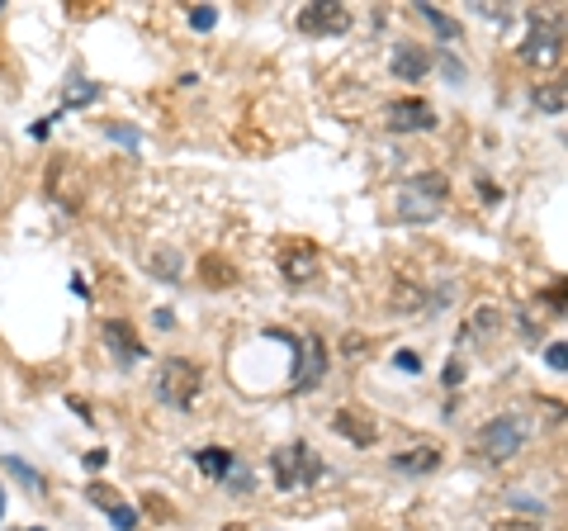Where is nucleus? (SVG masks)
<instances>
[{
	"mask_svg": "<svg viewBox=\"0 0 568 531\" xmlns=\"http://www.w3.org/2000/svg\"><path fill=\"white\" fill-rule=\"evenodd\" d=\"M445 200H450V176L445 171H417L398 185L393 214L403 223H436L445 214Z\"/></svg>",
	"mask_w": 568,
	"mask_h": 531,
	"instance_id": "f257e3e1",
	"label": "nucleus"
},
{
	"mask_svg": "<svg viewBox=\"0 0 568 531\" xmlns=\"http://www.w3.org/2000/svg\"><path fill=\"white\" fill-rule=\"evenodd\" d=\"M199 394H204V370H199V361H190V356L161 361V370H157V399L161 403H171L176 413H190L199 403Z\"/></svg>",
	"mask_w": 568,
	"mask_h": 531,
	"instance_id": "f03ea898",
	"label": "nucleus"
},
{
	"mask_svg": "<svg viewBox=\"0 0 568 531\" xmlns=\"http://www.w3.org/2000/svg\"><path fill=\"white\" fill-rule=\"evenodd\" d=\"M270 475H275V484L289 494V489H313V484L327 475V465H322V456L308 441H289V446H280V451L270 456Z\"/></svg>",
	"mask_w": 568,
	"mask_h": 531,
	"instance_id": "7ed1b4c3",
	"label": "nucleus"
},
{
	"mask_svg": "<svg viewBox=\"0 0 568 531\" xmlns=\"http://www.w3.org/2000/svg\"><path fill=\"white\" fill-rule=\"evenodd\" d=\"M516 57H521L526 67H540V72L559 67V57H564V24L550 19L545 10H531V34L516 48Z\"/></svg>",
	"mask_w": 568,
	"mask_h": 531,
	"instance_id": "20e7f679",
	"label": "nucleus"
},
{
	"mask_svg": "<svg viewBox=\"0 0 568 531\" xmlns=\"http://www.w3.org/2000/svg\"><path fill=\"white\" fill-rule=\"evenodd\" d=\"M474 446L483 451L488 465H507V460H516V451L526 446V427H521V418H512V413H497V418H488L479 427Z\"/></svg>",
	"mask_w": 568,
	"mask_h": 531,
	"instance_id": "39448f33",
	"label": "nucleus"
},
{
	"mask_svg": "<svg viewBox=\"0 0 568 531\" xmlns=\"http://www.w3.org/2000/svg\"><path fill=\"white\" fill-rule=\"evenodd\" d=\"M436 124H441L436 105L422 100V95H403V100H393L389 110H384V129L389 133H431Z\"/></svg>",
	"mask_w": 568,
	"mask_h": 531,
	"instance_id": "423d86ee",
	"label": "nucleus"
},
{
	"mask_svg": "<svg viewBox=\"0 0 568 531\" xmlns=\"http://www.w3.org/2000/svg\"><path fill=\"white\" fill-rule=\"evenodd\" d=\"M332 366V356H327V342L322 337H303L299 342V366H294V394H308V389L322 385V375Z\"/></svg>",
	"mask_w": 568,
	"mask_h": 531,
	"instance_id": "0eeeda50",
	"label": "nucleus"
},
{
	"mask_svg": "<svg viewBox=\"0 0 568 531\" xmlns=\"http://www.w3.org/2000/svg\"><path fill=\"white\" fill-rule=\"evenodd\" d=\"M351 29V10L346 5H303L299 10V34L308 38H337Z\"/></svg>",
	"mask_w": 568,
	"mask_h": 531,
	"instance_id": "6e6552de",
	"label": "nucleus"
},
{
	"mask_svg": "<svg viewBox=\"0 0 568 531\" xmlns=\"http://www.w3.org/2000/svg\"><path fill=\"white\" fill-rule=\"evenodd\" d=\"M100 337H105L109 356H114V366H133V361H142V356H147V347H142V337L133 332V323H128V318H105V323H100Z\"/></svg>",
	"mask_w": 568,
	"mask_h": 531,
	"instance_id": "1a4fd4ad",
	"label": "nucleus"
},
{
	"mask_svg": "<svg viewBox=\"0 0 568 531\" xmlns=\"http://www.w3.org/2000/svg\"><path fill=\"white\" fill-rule=\"evenodd\" d=\"M280 275L284 285H308V280H318L322 275V257L313 242H289L280 252Z\"/></svg>",
	"mask_w": 568,
	"mask_h": 531,
	"instance_id": "9d476101",
	"label": "nucleus"
},
{
	"mask_svg": "<svg viewBox=\"0 0 568 531\" xmlns=\"http://www.w3.org/2000/svg\"><path fill=\"white\" fill-rule=\"evenodd\" d=\"M441 446H408V451H398L389 460L393 475H408V479H422V475H436L441 470Z\"/></svg>",
	"mask_w": 568,
	"mask_h": 531,
	"instance_id": "9b49d317",
	"label": "nucleus"
},
{
	"mask_svg": "<svg viewBox=\"0 0 568 531\" xmlns=\"http://www.w3.org/2000/svg\"><path fill=\"white\" fill-rule=\"evenodd\" d=\"M389 67H393V76H398V81H422V76L431 72V57H426L422 43H412V38H398V43H393Z\"/></svg>",
	"mask_w": 568,
	"mask_h": 531,
	"instance_id": "f8f14e48",
	"label": "nucleus"
},
{
	"mask_svg": "<svg viewBox=\"0 0 568 531\" xmlns=\"http://www.w3.org/2000/svg\"><path fill=\"white\" fill-rule=\"evenodd\" d=\"M332 427H337L351 446H374V437H379V427H374L365 413H351V408H341L337 418H332Z\"/></svg>",
	"mask_w": 568,
	"mask_h": 531,
	"instance_id": "ddd939ff",
	"label": "nucleus"
},
{
	"mask_svg": "<svg viewBox=\"0 0 568 531\" xmlns=\"http://www.w3.org/2000/svg\"><path fill=\"white\" fill-rule=\"evenodd\" d=\"M417 15H422L426 24L436 29V38H441V43H460V38H464V24H460V19L445 15V10H436V5H417Z\"/></svg>",
	"mask_w": 568,
	"mask_h": 531,
	"instance_id": "4468645a",
	"label": "nucleus"
},
{
	"mask_svg": "<svg viewBox=\"0 0 568 531\" xmlns=\"http://www.w3.org/2000/svg\"><path fill=\"white\" fill-rule=\"evenodd\" d=\"M195 465L209 479H228V470L237 465V456H232L228 446H204V451H195Z\"/></svg>",
	"mask_w": 568,
	"mask_h": 531,
	"instance_id": "2eb2a0df",
	"label": "nucleus"
},
{
	"mask_svg": "<svg viewBox=\"0 0 568 531\" xmlns=\"http://www.w3.org/2000/svg\"><path fill=\"white\" fill-rule=\"evenodd\" d=\"M180 266H185V261H180L176 247H157V252H152V275H157V280H180Z\"/></svg>",
	"mask_w": 568,
	"mask_h": 531,
	"instance_id": "dca6fc26",
	"label": "nucleus"
},
{
	"mask_svg": "<svg viewBox=\"0 0 568 531\" xmlns=\"http://www.w3.org/2000/svg\"><path fill=\"white\" fill-rule=\"evenodd\" d=\"M497 328H502V313H497V309H479L469 323H464L460 342H464V337H488V332H497Z\"/></svg>",
	"mask_w": 568,
	"mask_h": 531,
	"instance_id": "f3484780",
	"label": "nucleus"
},
{
	"mask_svg": "<svg viewBox=\"0 0 568 531\" xmlns=\"http://www.w3.org/2000/svg\"><path fill=\"white\" fill-rule=\"evenodd\" d=\"M535 110H545V114H564V81H554V86H535Z\"/></svg>",
	"mask_w": 568,
	"mask_h": 531,
	"instance_id": "a211bd4d",
	"label": "nucleus"
},
{
	"mask_svg": "<svg viewBox=\"0 0 568 531\" xmlns=\"http://www.w3.org/2000/svg\"><path fill=\"white\" fill-rule=\"evenodd\" d=\"M199 275H204V285H232V280H237L223 257H204L199 261Z\"/></svg>",
	"mask_w": 568,
	"mask_h": 531,
	"instance_id": "6ab92c4d",
	"label": "nucleus"
},
{
	"mask_svg": "<svg viewBox=\"0 0 568 531\" xmlns=\"http://www.w3.org/2000/svg\"><path fill=\"white\" fill-rule=\"evenodd\" d=\"M5 470H10V475H15L19 484H24V489H34V494H38V489H43V475H38L34 465H24V460H19V456H5Z\"/></svg>",
	"mask_w": 568,
	"mask_h": 531,
	"instance_id": "aec40b11",
	"label": "nucleus"
},
{
	"mask_svg": "<svg viewBox=\"0 0 568 531\" xmlns=\"http://www.w3.org/2000/svg\"><path fill=\"white\" fill-rule=\"evenodd\" d=\"M223 484H228L232 494H251V489H256V475H251L247 465L237 460V465H232V470H228V479H223Z\"/></svg>",
	"mask_w": 568,
	"mask_h": 531,
	"instance_id": "412c9836",
	"label": "nucleus"
},
{
	"mask_svg": "<svg viewBox=\"0 0 568 531\" xmlns=\"http://www.w3.org/2000/svg\"><path fill=\"white\" fill-rule=\"evenodd\" d=\"M95 95H100L95 81H71V86H67V105H90Z\"/></svg>",
	"mask_w": 568,
	"mask_h": 531,
	"instance_id": "4be33fe9",
	"label": "nucleus"
},
{
	"mask_svg": "<svg viewBox=\"0 0 568 531\" xmlns=\"http://www.w3.org/2000/svg\"><path fill=\"white\" fill-rule=\"evenodd\" d=\"M213 24H218V10H213V5H195V10H190V29H195V34H209Z\"/></svg>",
	"mask_w": 568,
	"mask_h": 531,
	"instance_id": "5701e85b",
	"label": "nucleus"
},
{
	"mask_svg": "<svg viewBox=\"0 0 568 531\" xmlns=\"http://www.w3.org/2000/svg\"><path fill=\"white\" fill-rule=\"evenodd\" d=\"M109 522H114L119 531H133L138 527V513H133L128 503H114V508H109Z\"/></svg>",
	"mask_w": 568,
	"mask_h": 531,
	"instance_id": "b1692460",
	"label": "nucleus"
},
{
	"mask_svg": "<svg viewBox=\"0 0 568 531\" xmlns=\"http://www.w3.org/2000/svg\"><path fill=\"white\" fill-rule=\"evenodd\" d=\"M109 138H114V143H124L128 152H138V147H142V133L138 129H124V124H109Z\"/></svg>",
	"mask_w": 568,
	"mask_h": 531,
	"instance_id": "393cba45",
	"label": "nucleus"
},
{
	"mask_svg": "<svg viewBox=\"0 0 568 531\" xmlns=\"http://www.w3.org/2000/svg\"><path fill=\"white\" fill-rule=\"evenodd\" d=\"M545 366H550L554 375H564V370H568V351H564V342H550V347H545Z\"/></svg>",
	"mask_w": 568,
	"mask_h": 531,
	"instance_id": "a878e982",
	"label": "nucleus"
},
{
	"mask_svg": "<svg viewBox=\"0 0 568 531\" xmlns=\"http://www.w3.org/2000/svg\"><path fill=\"white\" fill-rule=\"evenodd\" d=\"M90 503H95V508H105V513H109V508H114V503H119V494H114V489H105V484H90Z\"/></svg>",
	"mask_w": 568,
	"mask_h": 531,
	"instance_id": "bb28decb",
	"label": "nucleus"
},
{
	"mask_svg": "<svg viewBox=\"0 0 568 531\" xmlns=\"http://www.w3.org/2000/svg\"><path fill=\"white\" fill-rule=\"evenodd\" d=\"M512 508H516V513H531L535 522H540V517L550 513V508H545V503H535V498H526V494H512Z\"/></svg>",
	"mask_w": 568,
	"mask_h": 531,
	"instance_id": "cd10ccee",
	"label": "nucleus"
},
{
	"mask_svg": "<svg viewBox=\"0 0 568 531\" xmlns=\"http://www.w3.org/2000/svg\"><path fill=\"white\" fill-rule=\"evenodd\" d=\"M441 385L445 389H460L464 385V361H450V366L441 370Z\"/></svg>",
	"mask_w": 568,
	"mask_h": 531,
	"instance_id": "c85d7f7f",
	"label": "nucleus"
},
{
	"mask_svg": "<svg viewBox=\"0 0 568 531\" xmlns=\"http://www.w3.org/2000/svg\"><path fill=\"white\" fill-rule=\"evenodd\" d=\"M81 465H86L90 475H100V470L109 465V451H105V446H95V451H86V460H81Z\"/></svg>",
	"mask_w": 568,
	"mask_h": 531,
	"instance_id": "c756f323",
	"label": "nucleus"
},
{
	"mask_svg": "<svg viewBox=\"0 0 568 531\" xmlns=\"http://www.w3.org/2000/svg\"><path fill=\"white\" fill-rule=\"evenodd\" d=\"M393 366H398V370H408V375H417V370H422V361H417L412 351H398V356H393Z\"/></svg>",
	"mask_w": 568,
	"mask_h": 531,
	"instance_id": "7c9ffc66",
	"label": "nucleus"
},
{
	"mask_svg": "<svg viewBox=\"0 0 568 531\" xmlns=\"http://www.w3.org/2000/svg\"><path fill=\"white\" fill-rule=\"evenodd\" d=\"M479 190H483V204H497V200H502V190H497L488 176H479Z\"/></svg>",
	"mask_w": 568,
	"mask_h": 531,
	"instance_id": "2f4dec72",
	"label": "nucleus"
},
{
	"mask_svg": "<svg viewBox=\"0 0 568 531\" xmlns=\"http://www.w3.org/2000/svg\"><path fill=\"white\" fill-rule=\"evenodd\" d=\"M441 67H445V76H450L455 86H460V81H464V67H460V62H455V57H441Z\"/></svg>",
	"mask_w": 568,
	"mask_h": 531,
	"instance_id": "473e14b6",
	"label": "nucleus"
},
{
	"mask_svg": "<svg viewBox=\"0 0 568 531\" xmlns=\"http://www.w3.org/2000/svg\"><path fill=\"white\" fill-rule=\"evenodd\" d=\"M493 531H540V522H497Z\"/></svg>",
	"mask_w": 568,
	"mask_h": 531,
	"instance_id": "72a5a7b5",
	"label": "nucleus"
},
{
	"mask_svg": "<svg viewBox=\"0 0 568 531\" xmlns=\"http://www.w3.org/2000/svg\"><path fill=\"white\" fill-rule=\"evenodd\" d=\"M53 119H62V114H48V119H38V124H34V138H48V133H53Z\"/></svg>",
	"mask_w": 568,
	"mask_h": 531,
	"instance_id": "f704fd0d",
	"label": "nucleus"
},
{
	"mask_svg": "<svg viewBox=\"0 0 568 531\" xmlns=\"http://www.w3.org/2000/svg\"><path fill=\"white\" fill-rule=\"evenodd\" d=\"M0 517H5V484H0Z\"/></svg>",
	"mask_w": 568,
	"mask_h": 531,
	"instance_id": "c9c22d12",
	"label": "nucleus"
},
{
	"mask_svg": "<svg viewBox=\"0 0 568 531\" xmlns=\"http://www.w3.org/2000/svg\"><path fill=\"white\" fill-rule=\"evenodd\" d=\"M29 531H48V527H29Z\"/></svg>",
	"mask_w": 568,
	"mask_h": 531,
	"instance_id": "e433bc0d",
	"label": "nucleus"
},
{
	"mask_svg": "<svg viewBox=\"0 0 568 531\" xmlns=\"http://www.w3.org/2000/svg\"><path fill=\"white\" fill-rule=\"evenodd\" d=\"M0 10H5V0H0Z\"/></svg>",
	"mask_w": 568,
	"mask_h": 531,
	"instance_id": "4c0bfd02",
	"label": "nucleus"
},
{
	"mask_svg": "<svg viewBox=\"0 0 568 531\" xmlns=\"http://www.w3.org/2000/svg\"><path fill=\"white\" fill-rule=\"evenodd\" d=\"M228 531H232V527H228Z\"/></svg>",
	"mask_w": 568,
	"mask_h": 531,
	"instance_id": "58836bf2",
	"label": "nucleus"
}]
</instances>
